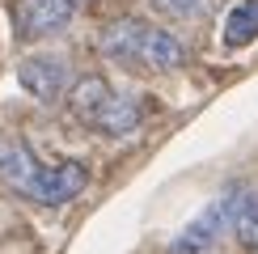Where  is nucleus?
Masks as SVG:
<instances>
[{
  "label": "nucleus",
  "instance_id": "f257e3e1",
  "mask_svg": "<svg viewBox=\"0 0 258 254\" xmlns=\"http://www.w3.org/2000/svg\"><path fill=\"white\" fill-rule=\"evenodd\" d=\"M0 182L17 195H26L30 204L42 208H63L89 186V169L81 161H55V165H42L34 161L26 144H0Z\"/></svg>",
  "mask_w": 258,
  "mask_h": 254
},
{
  "label": "nucleus",
  "instance_id": "f03ea898",
  "mask_svg": "<svg viewBox=\"0 0 258 254\" xmlns=\"http://www.w3.org/2000/svg\"><path fill=\"white\" fill-rule=\"evenodd\" d=\"M102 55L114 64H127V68L140 72H178L186 64V42L178 34H169L165 26H148V21L123 17L110 21L98 38Z\"/></svg>",
  "mask_w": 258,
  "mask_h": 254
},
{
  "label": "nucleus",
  "instance_id": "7ed1b4c3",
  "mask_svg": "<svg viewBox=\"0 0 258 254\" xmlns=\"http://www.w3.org/2000/svg\"><path fill=\"white\" fill-rule=\"evenodd\" d=\"M68 110L77 114V119L85 127H93V132L102 136H132L140 123H144V106H140V98H132V93L123 89H110L106 85V77H93V72H85V77L72 81L68 89Z\"/></svg>",
  "mask_w": 258,
  "mask_h": 254
},
{
  "label": "nucleus",
  "instance_id": "20e7f679",
  "mask_svg": "<svg viewBox=\"0 0 258 254\" xmlns=\"http://www.w3.org/2000/svg\"><path fill=\"white\" fill-rule=\"evenodd\" d=\"M17 81L34 102H59V98H68V89H72L77 77H72V64L63 55H55V51H34V55H26L17 64Z\"/></svg>",
  "mask_w": 258,
  "mask_h": 254
},
{
  "label": "nucleus",
  "instance_id": "39448f33",
  "mask_svg": "<svg viewBox=\"0 0 258 254\" xmlns=\"http://www.w3.org/2000/svg\"><path fill=\"white\" fill-rule=\"evenodd\" d=\"M77 17L72 0H21L17 5V34L26 42L51 38L59 30H68V21Z\"/></svg>",
  "mask_w": 258,
  "mask_h": 254
},
{
  "label": "nucleus",
  "instance_id": "423d86ee",
  "mask_svg": "<svg viewBox=\"0 0 258 254\" xmlns=\"http://www.w3.org/2000/svg\"><path fill=\"white\" fill-rule=\"evenodd\" d=\"M224 204V225L245 250H258V190L254 186H229L220 195Z\"/></svg>",
  "mask_w": 258,
  "mask_h": 254
},
{
  "label": "nucleus",
  "instance_id": "0eeeda50",
  "mask_svg": "<svg viewBox=\"0 0 258 254\" xmlns=\"http://www.w3.org/2000/svg\"><path fill=\"white\" fill-rule=\"evenodd\" d=\"M224 229H229L224 225V204L216 199V204H208L203 212H195L190 225H182V233L169 241V254H199V250H208Z\"/></svg>",
  "mask_w": 258,
  "mask_h": 254
},
{
  "label": "nucleus",
  "instance_id": "6e6552de",
  "mask_svg": "<svg viewBox=\"0 0 258 254\" xmlns=\"http://www.w3.org/2000/svg\"><path fill=\"white\" fill-rule=\"evenodd\" d=\"M254 38H258V0H237L220 26V42L224 47H250Z\"/></svg>",
  "mask_w": 258,
  "mask_h": 254
},
{
  "label": "nucleus",
  "instance_id": "1a4fd4ad",
  "mask_svg": "<svg viewBox=\"0 0 258 254\" xmlns=\"http://www.w3.org/2000/svg\"><path fill=\"white\" fill-rule=\"evenodd\" d=\"M153 9H161L165 17H203L212 0H153Z\"/></svg>",
  "mask_w": 258,
  "mask_h": 254
},
{
  "label": "nucleus",
  "instance_id": "9d476101",
  "mask_svg": "<svg viewBox=\"0 0 258 254\" xmlns=\"http://www.w3.org/2000/svg\"><path fill=\"white\" fill-rule=\"evenodd\" d=\"M72 5H77V9H85V5H93V0H72Z\"/></svg>",
  "mask_w": 258,
  "mask_h": 254
}]
</instances>
